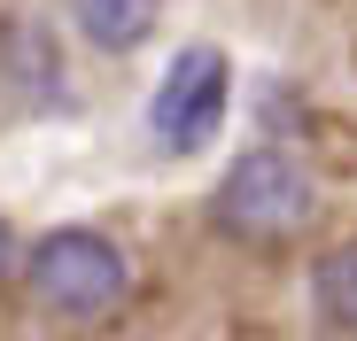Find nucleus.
<instances>
[{
  "label": "nucleus",
  "instance_id": "7",
  "mask_svg": "<svg viewBox=\"0 0 357 341\" xmlns=\"http://www.w3.org/2000/svg\"><path fill=\"white\" fill-rule=\"evenodd\" d=\"M16 271V233H8V217H0V279Z\"/></svg>",
  "mask_w": 357,
  "mask_h": 341
},
{
  "label": "nucleus",
  "instance_id": "2",
  "mask_svg": "<svg viewBox=\"0 0 357 341\" xmlns=\"http://www.w3.org/2000/svg\"><path fill=\"white\" fill-rule=\"evenodd\" d=\"M218 225L233 241H249V248H272L287 233H303L311 209H319V187H311V170L280 155V148H249V155H233V170L218 179Z\"/></svg>",
  "mask_w": 357,
  "mask_h": 341
},
{
  "label": "nucleus",
  "instance_id": "5",
  "mask_svg": "<svg viewBox=\"0 0 357 341\" xmlns=\"http://www.w3.org/2000/svg\"><path fill=\"white\" fill-rule=\"evenodd\" d=\"M70 16H78V31H86L93 47L132 54V47H148V31H155V0H70Z\"/></svg>",
  "mask_w": 357,
  "mask_h": 341
},
{
  "label": "nucleus",
  "instance_id": "4",
  "mask_svg": "<svg viewBox=\"0 0 357 341\" xmlns=\"http://www.w3.org/2000/svg\"><path fill=\"white\" fill-rule=\"evenodd\" d=\"M0 70L24 101H63V54H54V31L31 24V16H8L0 24Z\"/></svg>",
  "mask_w": 357,
  "mask_h": 341
},
{
  "label": "nucleus",
  "instance_id": "6",
  "mask_svg": "<svg viewBox=\"0 0 357 341\" xmlns=\"http://www.w3.org/2000/svg\"><path fill=\"white\" fill-rule=\"evenodd\" d=\"M311 295H319V318L357 341V241H334L311 264Z\"/></svg>",
  "mask_w": 357,
  "mask_h": 341
},
{
  "label": "nucleus",
  "instance_id": "1",
  "mask_svg": "<svg viewBox=\"0 0 357 341\" xmlns=\"http://www.w3.org/2000/svg\"><path fill=\"white\" fill-rule=\"evenodd\" d=\"M24 279H31L39 310L78 318V326H86V318H109L116 303L132 295V264H125V248H116L109 233H93V225H54V233L31 248Z\"/></svg>",
  "mask_w": 357,
  "mask_h": 341
},
{
  "label": "nucleus",
  "instance_id": "3",
  "mask_svg": "<svg viewBox=\"0 0 357 341\" xmlns=\"http://www.w3.org/2000/svg\"><path fill=\"white\" fill-rule=\"evenodd\" d=\"M225 93H233V63L218 47H178L171 70L148 101V132L171 148V155H195L218 125H225Z\"/></svg>",
  "mask_w": 357,
  "mask_h": 341
}]
</instances>
